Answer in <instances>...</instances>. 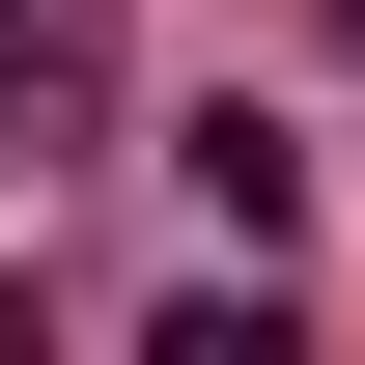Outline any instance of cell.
I'll use <instances>...</instances> for the list:
<instances>
[{
    "mask_svg": "<svg viewBox=\"0 0 365 365\" xmlns=\"http://www.w3.org/2000/svg\"><path fill=\"white\" fill-rule=\"evenodd\" d=\"M113 140V0H0V169H85Z\"/></svg>",
    "mask_w": 365,
    "mask_h": 365,
    "instance_id": "1",
    "label": "cell"
},
{
    "mask_svg": "<svg viewBox=\"0 0 365 365\" xmlns=\"http://www.w3.org/2000/svg\"><path fill=\"white\" fill-rule=\"evenodd\" d=\"M337 56H365V0H337Z\"/></svg>",
    "mask_w": 365,
    "mask_h": 365,
    "instance_id": "2",
    "label": "cell"
}]
</instances>
